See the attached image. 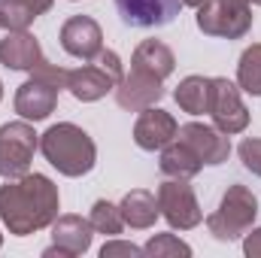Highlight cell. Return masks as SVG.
Listing matches in <instances>:
<instances>
[{
	"label": "cell",
	"mask_w": 261,
	"mask_h": 258,
	"mask_svg": "<svg viewBox=\"0 0 261 258\" xmlns=\"http://www.w3.org/2000/svg\"><path fill=\"white\" fill-rule=\"evenodd\" d=\"M58 210H61L58 186L43 173H24L0 186V219L15 237L52 228Z\"/></svg>",
	"instance_id": "obj_1"
},
{
	"label": "cell",
	"mask_w": 261,
	"mask_h": 258,
	"mask_svg": "<svg viewBox=\"0 0 261 258\" xmlns=\"http://www.w3.org/2000/svg\"><path fill=\"white\" fill-rule=\"evenodd\" d=\"M40 152L46 155V161L61 173V176H85L94 161H97V146L94 140L73 122L52 125L40 137Z\"/></svg>",
	"instance_id": "obj_2"
},
{
	"label": "cell",
	"mask_w": 261,
	"mask_h": 258,
	"mask_svg": "<svg viewBox=\"0 0 261 258\" xmlns=\"http://www.w3.org/2000/svg\"><path fill=\"white\" fill-rule=\"evenodd\" d=\"M255 216H258L255 194L246 186L234 183V186H228V192L222 194L219 210L206 216V228H210V234L216 240H237L255 225Z\"/></svg>",
	"instance_id": "obj_3"
},
{
	"label": "cell",
	"mask_w": 261,
	"mask_h": 258,
	"mask_svg": "<svg viewBox=\"0 0 261 258\" xmlns=\"http://www.w3.org/2000/svg\"><path fill=\"white\" fill-rule=\"evenodd\" d=\"M197 28L206 37L240 40L252 28V6L249 0H203L197 6Z\"/></svg>",
	"instance_id": "obj_4"
},
{
	"label": "cell",
	"mask_w": 261,
	"mask_h": 258,
	"mask_svg": "<svg viewBox=\"0 0 261 258\" xmlns=\"http://www.w3.org/2000/svg\"><path fill=\"white\" fill-rule=\"evenodd\" d=\"M37 149H40V137L28 119L0 125V176L18 179L31 173V161Z\"/></svg>",
	"instance_id": "obj_5"
},
{
	"label": "cell",
	"mask_w": 261,
	"mask_h": 258,
	"mask_svg": "<svg viewBox=\"0 0 261 258\" xmlns=\"http://www.w3.org/2000/svg\"><path fill=\"white\" fill-rule=\"evenodd\" d=\"M155 197H158V210H161V216L167 219L170 228L192 231V228H197L203 222V210L197 203L195 189L189 186V179H170L167 176L158 186V194Z\"/></svg>",
	"instance_id": "obj_6"
},
{
	"label": "cell",
	"mask_w": 261,
	"mask_h": 258,
	"mask_svg": "<svg viewBox=\"0 0 261 258\" xmlns=\"http://www.w3.org/2000/svg\"><path fill=\"white\" fill-rule=\"evenodd\" d=\"M210 119L225 134H243L249 128V110L240 97V85H234L225 76L210 79Z\"/></svg>",
	"instance_id": "obj_7"
},
{
	"label": "cell",
	"mask_w": 261,
	"mask_h": 258,
	"mask_svg": "<svg viewBox=\"0 0 261 258\" xmlns=\"http://www.w3.org/2000/svg\"><path fill=\"white\" fill-rule=\"evenodd\" d=\"M91 237H94V228L88 219L76 216V213H67L58 216L52 222V246L43 249V258H76L82 252H88L91 246Z\"/></svg>",
	"instance_id": "obj_8"
},
{
	"label": "cell",
	"mask_w": 261,
	"mask_h": 258,
	"mask_svg": "<svg viewBox=\"0 0 261 258\" xmlns=\"http://www.w3.org/2000/svg\"><path fill=\"white\" fill-rule=\"evenodd\" d=\"M61 46L79 61H94L103 49V31L91 15H73L61 28Z\"/></svg>",
	"instance_id": "obj_9"
},
{
	"label": "cell",
	"mask_w": 261,
	"mask_h": 258,
	"mask_svg": "<svg viewBox=\"0 0 261 258\" xmlns=\"http://www.w3.org/2000/svg\"><path fill=\"white\" fill-rule=\"evenodd\" d=\"M176 137L182 143H189L197 152V158L210 167L216 164H225L228 155H231V137L225 131H219L216 125H200V122H189L176 131Z\"/></svg>",
	"instance_id": "obj_10"
},
{
	"label": "cell",
	"mask_w": 261,
	"mask_h": 258,
	"mask_svg": "<svg viewBox=\"0 0 261 258\" xmlns=\"http://www.w3.org/2000/svg\"><path fill=\"white\" fill-rule=\"evenodd\" d=\"M164 97V85L158 76H149L143 70H134L122 76V82L116 85V104L128 113H143L146 107H155Z\"/></svg>",
	"instance_id": "obj_11"
},
{
	"label": "cell",
	"mask_w": 261,
	"mask_h": 258,
	"mask_svg": "<svg viewBox=\"0 0 261 258\" xmlns=\"http://www.w3.org/2000/svg\"><path fill=\"white\" fill-rule=\"evenodd\" d=\"M116 9L130 28H164L179 15L182 0H116Z\"/></svg>",
	"instance_id": "obj_12"
},
{
	"label": "cell",
	"mask_w": 261,
	"mask_h": 258,
	"mask_svg": "<svg viewBox=\"0 0 261 258\" xmlns=\"http://www.w3.org/2000/svg\"><path fill=\"white\" fill-rule=\"evenodd\" d=\"M55 107H58V88L49 85V82H43V79H37V76H31L15 91V113L21 119H28V122L49 119L55 113Z\"/></svg>",
	"instance_id": "obj_13"
},
{
	"label": "cell",
	"mask_w": 261,
	"mask_h": 258,
	"mask_svg": "<svg viewBox=\"0 0 261 258\" xmlns=\"http://www.w3.org/2000/svg\"><path fill=\"white\" fill-rule=\"evenodd\" d=\"M176 119L167 113V110H158V107H146L134 125V143L146 152H155V149H164L173 137H176Z\"/></svg>",
	"instance_id": "obj_14"
},
{
	"label": "cell",
	"mask_w": 261,
	"mask_h": 258,
	"mask_svg": "<svg viewBox=\"0 0 261 258\" xmlns=\"http://www.w3.org/2000/svg\"><path fill=\"white\" fill-rule=\"evenodd\" d=\"M40 61H46V58H43V49L34 34L6 31V37L0 40V64L9 70H34Z\"/></svg>",
	"instance_id": "obj_15"
},
{
	"label": "cell",
	"mask_w": 261,
	"mask_h": 258,
	"mask_svg": "<svg viewBox=\"0 0 261 258\" xmlns=\"http://www.w3.org/2000/svg\"><path fill=\"white\" fill-rule=\"evenodd\" d=\"M67 91H70L76 100H82V104H94V100L107 97L110 91H116V82H113L100 67L85 64V67L70 70V76H67Z\"/></svg>",
	"instance_id": "obj_16"
},
{
	"label": "cell",
	"mask_w": 261,
	"mask_h": 258,
	"mask_svg": "<svg viewBox=\"0 0 261 258\" xmlns=\"http://www.w3.org/2000/svg\"><path fill=\"white\" fill-rule=\"evenodd\" d=\"M130 67L134 70H143V73H149V76H158L161 82L176 70V55L170 52V46L167 43H161V40H143L137 49H134V55H130Z\"/></svg>",
	"instance_id": "obj_17"
},
{
	"label": "cell",
	"mask_w": 261,
	"mask_h": 258,
	"mask_svg": "<svg viewBox=\"0 0 261 258\" xmlns=\"http://www.w3.org/2000/svg\"><path fill=\"white\" fill-rule=\"evenodd\" d=\"M158 167H161V173L170 176V179H192V176L200 173L203 161L197 158V152L189 146V143H182L179 137H173V140L161 149Z\"/></svg>",
	"instance_id": "obj_18"
},
{
	"label": "cell",
	"mask_w": 261,
	"mask_h": 258,
	"mask_svg": "<svg viewBox=\"0 0 261 258\" xmlns=\"http://www.w3.org/2000/svg\"><path fill=\"white\" fill-rule=\"evenodd\" d=\"M119 210H122L125 225H128V228H137V231L152 228V225L158 222V216H161L158 197H155L152 192H146V189H134V192H128L125 197H122Z\"/></svg>",
	"instance_id": "obj_19"
},
{
	"label": "cell",
	"mask_w": 261,
	"mask_h": 258,
	"mask_svg": "<svg viewBox=\"0 0 261 258\" xmlns=\"http://www.w3.org/2000/svg\"><path fill=\"white\" fill-rule=\"evenodd\" d=\"M176 104L182 113H192V116H203L210 110V79L206 76H186L176 91H173Z\"/></svg>",
	"instance_id": "obj_20"
},
{
	"label": "cell",
	"mask_w": 261,
	"mask_h": 258,
	"mask_svg": "<svg viewBox=\"0 0 261 258\" xmlns=\"http://www.w3.org/2000/svg\"><path fill=\"white\" fill-rule=\"evenodd\" d=\"M237 85L252 94L261 97V43L249 46L243 55H240V64H237Z\"/></svg>",
	"instance_id": "obj_21"
},
{
	"label": "cell",
	"mask_w": 261,
	"mask_h": 258,
	"mask_svg": "<svg viewBox=\"0 0 261 258\" xmlns=\"http://www.w3.org/2000/svg\"><path fill=\"white\" fill-rule=\"evenodd\" d=\"M94 234H110V237H119L125 231V219H122V210L110 200H94L91 207V216H88Z\"/></svg>",
	"instance_id": "obj_22"
},
{
	"label": "cell",
	"mask_w": 261,
	"mask_h": 258,
	"mask_svg": "<svg viewBox=\"0 0 261 258\" xmlns=\"http://www.w3.org/2000/svg\"><path fill=\"white\" fill-rule=\"evenodd\" d=\"M143 252L149 258H179V255H192V246L186 243V240H179L176 234H155L146 246H143Z\"/></svg>",
	"instance_id": "obj_23"
},
{
	"label": "cell",
	"mask_w": 261,
	"mask_h": 258,
	"mask_svg": "<svg viewBox=\"0 0 261 258\" xmlns=\"http://www.w3.org/2000/svg\"><path fill=\"white\" fill-rule=\"evenodd\" d=\"M34 21V15L21 6H15L12 0H0V31H28V24Z\"/></svg>",
	"instance_id": "obj_24"
},
{
	"label": "cell",
	"mask_w": 261,
	"mask_h": 258,
	"mask_svg": "<svg viewBox=\"0 0 261 258\" xmlns=\"http://www.w3.org/2000/svg\"><path fill=\"white\" fill-rule=\"evenodd\" d=\"M237 152H240L243 167H246L252 176H261V137H246Z\"/></svg>",
	"instance_id": "obj_25"
},
{
	"label": "cell",
	"mask_w": 261,
	"mask_h": 258,
	"mask_svg": "<svg viewBox=\"0 0 261 258\" xmlns=\"http://www.w3.org/2000/svg\"><path fill=\"white\" fill-rule=\"evenodd\" d=\"M31 76H37V79H43V82H49V85H55L58 91L67 88V76H70V70L58 64H49V61H40V64L31 70Z\"/></svg>",
	"instance_id": "obj_26"
},
{
	"label": "cell",
	"mask_w": 261,
	"mask_h": 258,
	"mask_svg": "<svg viewBox=\"0 0 261 258\" xmlns=\"http://www.w3.org/2000/svg\"><path fill=\"white\" fill-rule=\"evenodd\" d=\"M94 61H97V67H100V70H103V73H107V76H110L116 85L122 82V76H125V67H122V58H119L113 49H100V55H97Z\"/></svg>",
	"instance_id": "obj_27"
},
{
	"label": "cell",
	"mask_w": 261,
	"mask_h": 258,
	"mask_svg": "<svg viewBox=\"0 0 261 258\" xmlns=\"http://www.w3.org/2000/svg\"><path fill=\"white\" fill-rule=\"evenodd\" d=\"M116 255L140 258V255H146V252H143V246H134V243H128V240H110V243L100 246V258H116Z\"/></svg>",
	"instance_id": "obj_28"
},
{
	"label": "cell",
	"mask_w": 261,
	"mask_h": 258,
	"mask_svg": "<svg viewBox=\"0 0 261 258\" xmlns=\"http://www.w3.org/2000/svg\"><path fill=\"white\" fill-rule=\"evenodd\" d=\"M243 252L249 258H261V228L246 231V237H243Z\"/></svg>",
	"instance_id": "obj_29"
},
{
	"label": "cell",
	"mask_w": 261,
	"mask_h": 258,
	"mask_svg": "<svg viewBox=\"0 0 261 258\" xmlns=\"http://www.w3.org/2000/svg\"><path fill=\"white\" fill-rule=\"evenodd\" d=\"M12 3H15V6H21V9H28V12L37 18V15H43V12H49L55 0H12Z\"/></svg>",
	"instance_id": "obj_30"
},
{
	"label": "cell",
	"mask_w": 261,
	"mask_h": 258,
	"mask_svg": "<svg viewBox=\"0 0 261 258\" xmlns=\"http://www.w3.org/2000/svg\"><path fill=\"white\" fill-rule=\"evenodd\" d=\"M200 3H203V0H182V6H195V9L200 6Z\"/></svg>",
	"instance_id": "obj_31"
},
{
	"label": "cell",
	"mask_w": 261,
	"mask_h": 258,
	"mask_svg": "<svg viewBox=\"0 0 261 258\" xmlns=\"http://www.w3.org/2000/svg\"><path fill=\"white\" fill-rule=\"evenodd\" d=\"M249 3H255V6H261V0H249Z\"/></svg>",
	"instance_id": "obj_32"
},
{
	"label": "cell",
	"mask_w": 261,
	"mask_h": 258,
	"mask_svg": "<svg viewBox=\"0 0 261 258\" xmlns=\"http://www.w3.org/2000/svg\"><path fill=\"white\" fill-rule=\"evenodd\" d=\"M0 97H3V82H0Z\"/></svg>",
	"instance_id": "obj_33"
},
{
	"label": "cell",
	"mask_w": 261,
	"mask_h": 258,
	"mask_svg": "<svg viewBox=\"0 0 261 258\" xmlns=\"http://www.w3.org/2000/svg\"><path fill=\"white\" fill-rule=\"evenodd\" d=\"M0 246H3V234H0Z\"/></svg>",
	"instance_id": "obj_34"
}]
</instances>
